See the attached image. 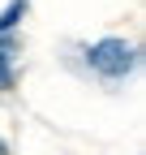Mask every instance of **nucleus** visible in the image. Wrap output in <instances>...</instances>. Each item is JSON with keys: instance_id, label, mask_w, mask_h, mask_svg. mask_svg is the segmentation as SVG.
<instances>
[{"instance_id": "nucleus-3", "label": "nucleus", "mask_w": 146, "mask_h": 155, "mask_svg": "<svg viewBox=\"0 0 146 155\" xmlns=\"http://www.w3.org/2000/svg\"><path fill=\"white\" fill-rule=\"evenodd\" d=\"M9 82H13V69H9V56H5V52H0V91H5Z\"/></svg>"}, {"instance_id": "nucleus-1", "label": "nucleus", "mask_w": 146, "mask_h": 155, "mask_svg": "<svg viewBox=\"0 0 146 155\" xmlns=\"http://www.w3.org/2000/svg\"><path fill=\"white\" fill-rule=\"evenodd\" d=\"M90 69H99L103 78H125L133 69V48L125 43V39H103V43H95L86 52Z\"/></svg>"}, {"instance_id": "nucleus-2", "label": "nucleus", "mask_w": 146, "mask_h": 155, "mask_svg": "<svg viewBox=\"0 0 146 155\" xmlns=\"http://www.w3.org/2000/svg\"><path fill=\"white\" fill-rule=\"evenodd\" d=\"M22 9H26V0H13V5H9L5 13H0V30H9V26L17 22V17H22Z\"/></svg>"}]
</instances>
